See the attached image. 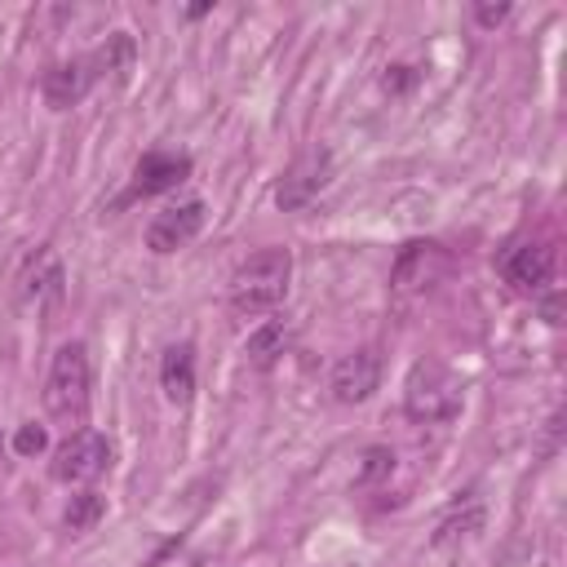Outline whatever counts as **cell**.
Returning a JSON list of instances; mask_svg holds the SVG:
<instances>
[{
  "label": "cell",
  "mask_w": 567,
  "mask_h": 567,
  "mask_svg": "<svg viewBox=\"0 0 567 567\" xmlns=\"http://www.w3.org/2000/svg\"><path fill=\"white\" fill-rule=\"evenodd\" d=\"M204 217H208V208H204V199H177V204H168V208H159L155 217H151V226H146V248L151 252H177V248H186L199 230H204Z\"/></svg>",
  "instance_id": "cell-5"
},
{
  "label": "cell",
  "mask_w": 567,
  "mask_h": 567,
  "mask_svg": "<svg viewBox=\"0 0 567 567\" xmlns=\"http://www.w3.org/2000/svg\"><path fill=\"white\" fill-rule=\"evenodd\" d=\"M190 177V155H173V151H146L133 168V186H128V199L137 195H164L173 186H182Z\"/></svg>",
  "instance_id": "cell-9"
},
{
  "label": "cell",
  "mask_w": 567,
  "mask_h": 567,
  "mask_svg": "<svg viewBox=\"0 0 567 567\" xmlns=\"http://www.w3.org/2000/svg\"><path fill=\"white\" fill-rule=\"evenodd\" d=\"M22 297L44 306V301H58L62 297V261L53 257V248H35L27 275H22Z\"/></svg>",
  "instance_id": "cell-13"
},
{
  "label": "cell",
  "mask_w": 567,
  "mask_h": 567,
  "mask_svg": "<svg viewBox=\"0 0 567 567\" xmlns=\"http://www.w3.org/2000/svg\"><path fill=\"white\" fill-rule=\"evenodd\" d=\"M288 341H292L288 323H284V319H266V323H257V328L248 332L244 354H248V363H252V368H270V363L288 350Z\"/></svg>",
  "instance_id": "cell-15"
},
{
  "label": "cell",
  "mask_w": 567,
  "mask_h": 567,
  "mask_svg": "<svg viewBox=\"0 0 567 567\" xmlns=\"http://www.w3.org/2000/svg\"><path fill=\"white\" fill-rule=\"evenodd\" d=\"M540 315H545V323H554V328H558V323H563V319H558V315H563V292L545 297V301H540Z\"/></svg>",
  "instance_id": "cell-21"
},
{
  "label": "cell",
  "mask_w": 567,
  "mask_h": 567,
  "mask_svg": "<svg viewBox=\"0 0 567 567\" xmlns=\"http://www.w3.org/2000/svg\"><path fill=\"white\" fill-rule=\"evenodd\" d=\"M390 474H394V452L377 443V447H368V452H363V461H359V474H354V483H359V487H377V483H385Z\"/></svg>",
  "instance_id": "cell-17"
},
{
  "label": "cell",
  "mask_w": 567,
  "mask_h": 567,
  "mask_svg": "<svg viewBox=\"0 0 567 567\" xmlns=\"http://www.w3.org/2000/svg\"><path fill=\"white\" fill-rule=\"evenodd\" d=\"M377 381H381V354L372 346L341 354L337 368H332V377H328L337 403H363V399H372Z\"/></svg>",
  "instance_id": "cell-8"
},
{
  "label": "cell",
  "mask_w": 567,
  "mask_h": 567,
  "mask_svg": "<svg viewBox=\"0 0 567 567\" xmlns=\"http://www.w3.org/2000/svg\"><path fill=\"white\" fill-rule=\"evenodd\" d=\"M412 80H416V71L412 66H385V93H408L412 89Z\"/></svg>",
  "instance_id": "cell-19"
},
{
  "label": "cell",
  "mask_w": 567,
  "mask_h": 567,
  "mask_svg": "<svg viewBox=\"0 0 567 567\" xmlns=\"http://www.w3.org/2000/svg\"><path fill=\"white\" fill-rule=\"evenodd\" d=\"M133 58H137L133 35H128V31H111V35H106V44H102L97 53H89L93 80H97V75H115V80L124 84V80H128V71H133Z\"/></svg>",
  "instance_id": "cell-14"
},
{
  "label": "cell",
  "mask_w": 567,
  "mask_h": 567,
  "mask_svg": "<svg viewBox=\"0 0 567 567\" xmlns=\"http://www.w3.org/2000/svg\"><path fill=\"white\" fill-rule=\"evenodd\" d=\"M292 252L288 248H257L230 275V310L239 319H261L288 297Z\"/></svg>",
  "instance_id": "cell-1"
},
{
  "label": "cell",
  "mask_w": 567,
  "mask_h": 567,
  "mask_svg": "<svg viewBox=\"0 0 567 567\" xmlns=\"http://www.w3.org/2000/svg\"><path fill=\"white\" fill-rule=\"evenodd\" d=\"M111 439L97 434V430H75L71 439H62L53 447V461H49V474L58 483H93L97 474L111 470Z\"/></svg>",
  "instance_id": "cell-4"
},
{
  "label": "cell",
  "mask_w": 567,
  "mask_h": 567,
  "mask_svg": "<svg viewBox=\"0 0 567 567\" xmlns=\"http://www.w3.org/2000/svg\"><path fill=\"white\" fill-rule=\"evenodd\" d=\"M447 270V252L439 244H403L399 257H394V270H390V284L394 292H425L430 284H439Z\"/></svg>",
  "instance_id": "cell-7"
},
{
  "label": "cell",
  "mask_w": 567,
  "mask_h": 567,
  "mask_svg": "<svg viewBox=\"0 0 567 567\" xmlns=\"http://www.w3.org/2000/svg\"><path fill=\"white\" fill-rule=\"evenodd\" d=\"M403 408L412 421H452L461 412V381L439 359H416L403 381Z\"/></svg>",
  "instance_id": "cell-3"
},
{
  "label": "cell",
  "mask_w": 567,
  "mask_h": 567,
  "mask_svg": "<svg viewBox=\"0 0 567 567\" xmlns=\"http://www.w3.org/2000/svg\"><path fill=\"white\" fill-rule=\"evenodd\" d=\"M93 89V66L89 58H71V62H53L44 75H40V93L53 111H71L84 93Z\"/></svg>",
  "instance_id": "cell-10"
},
{
  "label": "cell",
  "mask_w": 567,
  "mask_h": 567,
  "mask_svg": "<svg viewBox=\"0 0 567 567\" xmlns=\"http://www.w3.org/2000/svg\"><path fill=\"white\" fill-rule=\"evenodd\" d=\"M102 514H106V501H102L97 492H80V496H71V505H66L62 523H66L71 532H89Z\"/></svg>",
  "instance_id": "cell-16"
},
{
  "label": "cell",
  "mask_w": 567,
  "mask_h": 567,
  "mask_svg": "<svg viewBox=\"0 0 567 567\" xmlns=\"http://www.w3.org/2000/svg\"><path fill=\"white\" fill-rule=\"evenodd\" d=\"M501 275H505L518 292H540V288L554 279V248L540 244V239L509 244V248L501 252Z\"/></svg>",
  "instance_id": "cell-6"
},
{
  "label": "cell",
  "mask_w": 567,
  "mask_h": 567,
  "mask_svg": "<svg viewBox=\"0 0 567 567\" xmlns=\"http://www.w3.org/2000/svg\"><path fill=\"white\" fill-rule=\"evenodd\" d=\"M474 18H478L483 27H496V22L509 18V4H474Z\"/></svg>",
  "instance_id": "cell-20"
},
{
  "label": "cell",
  "mask_w": 567,
  "mask_h": 567,
  "mask_svg": "<svg viewBox=\"0 0 567 567\" xmlns=\"http://www.w3.org/2000/svg\"><path fill=\"white\" fill-rule=\"evenodd\" d=\"M44 447H49V430H44V425L27 421V425L13 430V452H18V456H40Z\"/></svg>",
  "instance_id": "cell-18"
},
{
  "label": "cell",
  "mask_w": 567,
  "mask_h": 567,
  "mask_svg": "<svg viewBox=\"0 0 567 567\" xmlns=\"http://www.w3.org/2000/svg\"><path fill=\"white\" fill-rule=\"evenodd\" d=\"M159 390L177 408L190 403V394H195V350H190V341H177V346L164 350V359H159Z\"/></svg>",
  "instance_id": "cell-12"
},
{
  "label": "cell",
  "mask_w": 567,
  "mask_h": 567,
  "mask_svg": "<svg viewBox=\"0 0 567 567\" xmlns=\"http://www.w3.org/2000/svg\"><path fill=\"white\" fill-rule=\"evenodd\" d=\"M323 186H328V155L315 151V155H306V159H297V164L288 168V177H284L279 190H275V204H279L284 213H292V208L310 204Z\"/></svg>",
  "instance_id": "cell-11"
},
{
  "label": "cell",
  "mask_w": 567,
  "mask_h": 567,
  "mask_svg": "<svg viewBox=\"0 0 567 567\" xmlns=\"http://www.w3.org/2000/svg\"><path fill=\"white\" fill-rule=\"evenodd\" d=\"M44 412L62 425L84 421V412H89V350H84V341L58 346L49 381H44Z\"/></svg>",
  "instance_id": "cell-2"
}]
</instances>
